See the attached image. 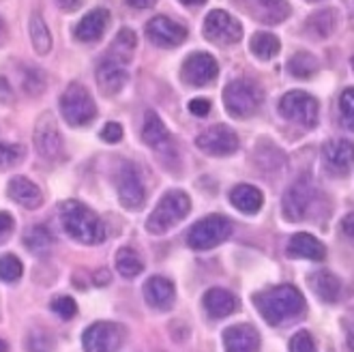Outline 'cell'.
I'll use <instances>...</instances> for the list:
<instances>
[{"label":"cell","mask_w":354,"mask_h":352,"mask_svg":"<svg viewBox=\"0 0 354 352\" xmlns=\"http://www.w3.org/2000/svg\"><path fill=\"white\" fill-rule=\"evenodd\" d=\"M309 3H316V0H309Z\"/></svg>","instance_id":"cell-53"},{"label":"cell","mask_w":354,"mask_h":352,"mask_svg":"<svg viewBox=\"0 0 354 352\" xmlns=\"http://www.w3.org/2000/svg\"><path fill=\"white\" fill-rule=\"evenodd\" d=\"M116 194L120 204L127 211H140L147 200V189H144L142 176L133 163H122L116 174Z\"/></svg>","instance_id":"cell-10"},{"label":"cell","mask_w":354,"mask_h":352,"mask_svg":"<svg viewBox=\"0 0 354 352\" xmlns=\"http://www.w3.org/2000/svg\"><path fill=\"white\" fill-rule=\"evenodd\" d=\"M13 99H15L13 86L9 84V80L5 75H0V103H5V106H11Z\"/></svg>","instance_id":"cell-44"},{"label":"cell","mask_w":354,"mask_h":352,"mask_svg":"<svg viewBox=\"0 0 354 352\" xmlns=\"http://www.w3.org/2000/svg\"><path fill=\"white\" fill-rule=\"evenodd\" d=\"M279 114L286 120L295 122V125H301L305 129H314L318 125L320 106L309 93L290 91L279 101Z\"/></svg>","instance_id":"cell-7"},{"label":"cell","mask_w":354,"mask_h":352,"mask_svg":"<svg viewBox=\"0 0 354 352\" xmlns=\"http://www.w3.org/2000/svg\"><path fill=\"white\" fill-rule=\"evenodd\" d=\"M127 5L131 9H153L157 5V0H127Z\"/></svg>","instance_id":"cell-47"},{"label":"cell","mask_w":354,"mask_h":352,"mask_svg":"<svg viewBox=\"0 0 354 352\" xmlns=\"http://www.w3.org/2000/svg\"><path fill=\"white\" fill-rule=\"evenodd\" d=\"M147 35L157 48H176L187 39L185 26L176 24L174 19L165 15H157L151 19L147 24Z\"/></svg>","instance_id":"cell-16"},{"label":"cell","mask_w":354,"mask_h":352,"mask_svg":"<svg viewBox=\"0 0 354 352\" xmlns=\"http://www.w3.org/2000/svg\"><path fill=\"white\" fill-rule=\"evenodd\" d=\"M339 110H342V116H344V125L350 131H354V89H348V91L342 93Z\"/></svg>","instance_id":"cell-40"},{"label":"cell","mask_w":354,"mask_h":352,"mask_svg":"<svg viewBox=\"0 0 354 352\" xmlns=\"http://www.w3.org/2000/svg\"><path fill=\"white\" fill-rule=\"evenodd\" d=\"M58 106H60L62 118H65L67 125L71 127H86L97 116V106H95L93 95L82 84H77V82H73V84L65 89V93L60 95Z\"/></svg>","instance_id":"cell-4"},{"label":"cell","mask_w":354,"mask_h":352,"mask_svg":"<svg viewBox=\"0 0 354 352\" xmlns=\"http://www.w3.org/2000/svg\"><path fill=\"white\" fill-rule=\"evenodd\" d=\"M225 352H258L260 333L252 324H234L223 331Z\"/></svg>","instance_id":"cell-18"},{"label":"cell","mask_w":354,"mask_h":352,"mask_svg":"<svg viewBox=\"0 0 354 352\" xmlns=\"http://www.w3.org/2000/svg\"><path fill=\"white\" fill-rule=\"evenodd\" d=\"M30 44L39 56H46L52 52V33L39 11L30 15Z\"/></svg>","instance_id":"cell-28"},{"label":"cell","mask_w":354,"mask_h":352,"mask_svg":"<svg viewBox=\"0 0 354 352\" xmlns=\"http://www.w3.org/2000/svg\"><path fill=\"white\" fill-rule=\"evenodd\" d=\"M342 230H344V234H346V237L354 239V211H352V213H348V215L342 219Z\"/></svg>","instance_id":"cell-46"},{"label":"cell","mask_w":354,"mask_h":352,"mask_svg":"<svg viewBox=\"0 0 354 352\" xmlns=\"http://www.w3.org/2000/svg\"><path fill=\"white\" fill-rule=\"evenodd\" d=\"M309 286L324 303H335L342 295V281L330 271H318L309 277Z\"/></svg>","instance_id":"cell-27"},{"label":"cell","mask_w":354,"mask_h":352,"mask_svg":"<svg viewBox=\"0 0 354 352\" xmlns=\"http://www.w3.org/2000/svg\"><path fill=\"white\" fill-rule=\"evenodd\" d=\"M26 157V149L22 144H7L0 142V170H11Z\"/></svg>","instance_id":"cell-35"},{"label":"cell","mask_w":354,"mask_h":352,"mask_svg":"<svg viewBox=\"0 0 354 352\" xmlns=\"http://www.w3.org/2000/svg\"><path fill=\"white\" fill-rule=\"evenodd\" d=\"M116 271L127 279L138 277L144 271V262H142L140 254L136 250H131V247H120L116 252Z\"/></svg>","instance_id":"cell-31"},{"label":"cell","mask_w":354,"mask_h":352,"mask_svg":"<svg viewBox=\"0 0 354 352\" xmlns=\"http://www.w3.org/2000/svg\"><path fill=\"white\" fill-rule=\"evenodd\" d=\"M254 303L260 316L270 324L277 326L290 318L299 316L305 309V299L295 286H275L254 295Z\"/></svg>","instance_id":"cell-2"},{"label":"cell","mask_w":354,"mask_h":352,"mask_svg":"<svg viewBox=\"0 0 354 352\" xmlns=\"http://www.w3.org/2000/svg\"><path fill=\"white\" fill-rule=\"evenodd\" d=\"M127 63H122V60L118 58H112V56H106L101 60V63L97 65V71H95V77H97V84H99V91L103 95H118L124 84H127V67H124Z\"/></svg>","instance_id":"cell-15"},{"label":"cell","mask_w":354,"mask_h":352,"mask_svg":"<svg viewBox=\"0 0 354 352\" xmlns=\"http://www.w3.org/2000/svg\"><path fill=\"white\" fill-rule=\"evenodd\" d=\"M32 140H35L37 153L44 159L54 161V159H58L62 155V136H60L58 122H56L52 112H41L39 114V118L35 120Z\"/></svg>","instance_id":"cell-9"},{"label":"cell","mask_w":354,"mask_h":352,"mask_svg":"<svg viewBox=\"0 0 354 352\" xmlns=\"http://www.w3.org/2000/svg\"><path fill=\"white\" fill-rule=\"evenodd\" d=\"M138 46V37L131 28H120L116 39L112 41V46H110V54L112 58H118L122 60V63H129L131 56H133V50Z\"/></svg>","instance_id":"cell-33"},{"label":"cell","mask_w":354,"mask_h":352,"mask_svg":"<svg viewBox=\"0 0 354 352\" xmlns=\"http://www.w3.org/2000/svg\"><path fill=\"white\" fill-rule=\"evenodd\" d=\"M22 86H24V91H26L28 95L39 97L41 93L46 91V77H44V73H41L37 67H35V69H28V71L24 73Z\"/></svg>","instance_id":"cell-38"},{"label":"cell","mask_w":354,"mask_h":352,"mask_svg":"<svg viewBox=\"0 0 354 352\" xmlns=\"http://www.w3.org/2000/svg\"><path fill=\"white\" fill-rule=\"evenodd\" d=\"M290 352H316V342L307 331H299V333L290 340Z\"/></svg>","instance_id":"cell-41"},{"label":"cell","mask_w":354,"mask_h":352,"mask_svg":"<svg viewBox=\"0 0 354 352\" xmlns=\"http://www.w3.org/2000/svg\"><path fill=\"white\" fill-rule=\"evenodd\" d=\"M204 35L208 41L213 44H223V46H230L236 44L243 37V26L236 17H232L227 11L223 9H215L206 15L204 19Z\"/></svg>","instance_id":"cell-12"},{"label":"cell","mask_w":354,"mask_h":352,"mask_svg":"<svg viewBox=\"0 0 354 352\" xmlns=\"http://www.w3.org/2000/svg\"><path fill=\"white\" fill-rule=\"evenodd\" d=\"M335 26H337V11L335 9H322L314 15H309L307 19V30L314 35V37H330L335 33Z\"/></svg>","instance_id":"cell-30"},{"label":"cell","mask_w":354,"mask_h":352,"mask_svg":"<svg viewBox=\"0 0 354 352\" xmlns=\"http://www.w3.org/2000/svg\"><path fill=\"white\" fill-rule=\"evenodd\" d=\"M288 71L299 80H307L318 71V60L309 52H297L288 63Z\"/></svg>","instance_id":"cell-34"},{"label":"cell","mask_w":354,"mask_h":352,"mask_svg":"<svg viewBox=\"0 0 354 352\" xmlns=\"http://www.w3.org/2000/svg\"><path fill=\"white\" fill-rule=\"evenodd\" d=\"M223 106L234 118H249L262 106V91L252 80H232L223 89Z\"/></svg>","instance_id":"cell-5"},{"label":"cell","mask_w":354,"mask_h":352,"mask_svg":"<svg viewBox=\"0 0 354 352\" xmlns=\"http://www.w3.org/2000/svg\"><path fill=\"white\" fill-rule=\"evenodd\" d=\"M124 331L120 324L101 320L91 324L84 333H82V348L84 352H116L122 346Z\"/></svg>","instance_id":"cell-8"},{"label":"cell","mask_w":354,"mask_h":352,"mask_svg":"<svg viewBox=\"0 0 354 352\" xmlns=\"http://www.w3.org/2000/svg\"><path fill=\"white\" fill-rule=\"evenodd\" d=\"M192 211V200L185 192L172 189L165 194L159 204L155 206V211L147 219V230L151 234H165L172 230L174 225H178Z\"/></svg>","instance_id":"cell-3"},{"label":"cell","mask_w":354,"mask_h":352,"mask_svg":"<svg viewBox=\"0 0 354 352\" xmlns=\"http://www.w3.org/2000/svg\"><path fill=\"white\" fill-rule=\"evenodd\" d=\"M54 243V237L52 232L48 230L46 225H30L28 230L24 232V247L28 252L37 254V256H44L50 252V247Z\"/></svg>","instance_id":"cell-29"},{"label":"cell","mask_w":354,"mask_h":352,"mask_svg":"<svg viewBox=\"0 0 354 352\" xmlns=\"http://www.w3.org/2000/svg\"><path fill=\"white\" fill-rule=\"evenodd\" d=\"M7 194L15 204L24 206L28 211H35L44 204V192L39 189L37 183L26 176H13L7 185Z\"/></svg>","instance_id":"cell-19"},{"label":"cell","mask_w":354,"mask_h":352,"mask_svg":"<svg viewBox=\"0 0 354 352\" xmlns=\"http://www.w3.org/2000/svg\"><path fill=\"white\" fill-rule=\"evenodd\" d=\"M202 305L211 318H225L239 309V299L223 288H211L202 297Z\"/></svg>","instance_id":"cell-22"},{"label":"cell","mask_w":354,"mask_h":352,"mask_svg":"<svg viewBox=\"0 0 354 352\" xmlns=\"http://www.w3.org/2000/svg\"><path fill=\"white\" fill-rule=\"evenodd\" d=\"M28 352H52L54 348V337L44 328H32L28 335Z\"/></svg>","instance_id":"cell-37"},{"label":"cell","mask_w":354,"mask_h":352,"mask_svg":"<svg viewBox=\"0 0 354 352\" xmlns=\"http://www.w3.org/2000/svg\"><path fill=\"white\" fill-rule=\"evenodd\" d=\"M50 309L54 314H58L62 320H71L77 314V303L71 297H58L50 303Z\"/></svg>","instance_id":"cell-39"},{"label":"cell","mask_w":354,"mask_h":352,"mask_svg":"<svg viewBox=\"0 0 354 352\" xmlns=\"http://www.w3.org/2000/svg\"><path fill=\"white\" fill-rule=\"evenodd\" d=\"M249 50L254 52V56H258L260 60H270V58H275L281 50V44H279V39L275 35H270V33H256L252 37V41H249Z\"/></svg>","instance_id":"cell-32"},{"label":"cell","mask_w":354,"mask_h":352,"mask_svg":"<svg viewBox=\"0 0 354 352\" xmlns=\"http://www.w3.org/2000/svg\"><path fill=\"white\" fill-rule=\"evenodd\" d=\"M82 0H56V5L62 9V11H75L80 7Z\"/></svg>","instance_id":"cell-48"},{"label":"cell","mask_w":354,"mask_h":352,"mask_svg":"<svg viewBox=\"0 0 354 352\" xmlns=\"http://www.w3.org/2000/svg\"><path fill=\"white\" fill-rule=\"evenodd\" d=\"M196 147L211 157H227V155H234L241 144H239V136L234 133V129L219 122V125L208 127L206 131L198 136Z\"/></svg>","instance_id":"cell-11"},{"label":"cell","mask_w":354,"mask_h":352,"mask_svg":"<svg viewBox=\"0 0 354 352\" xmlns=\"http://www.w3.org/2000/svg\"><path fill=\"white\" fill-rule=\"evenodd\" d=\"M252 11L264 24H279L292 9L288 0H252Z\"/></svg>","instance_id":"cell-26"},{"label":"cell","mask_w":354,"mask_h":352,"mask_svg":"<svg viewBox=\"0 0 354 352\" xmlns=\"http://www.w3.org/2000/svg\"><path fill=\"white\" fill-rule=\"evenodd\" d=\"M0 352H9V344L5 340H0Z\"/></svg>","instance_id":"cell-52"},{"label":"cell","mask_w":354,"mask_h":352,"mask_svg":"<svg viewBox=\"0 0 354 352\" xmlns=\"http://www.w3.org/2000/svg\"><path fill=\"white\" fill-rule=\"evenodd\" d=\"M352 67H354V58H352Z\"/></svg>","instance_id":"cell-54"},{"label":"cell","mask_w":354,"mask_h":352,"mask_svg":"<svg viewBox=\"0 0 354 352\" xmlns=\"http://www.w3.org/2000/svg\"><path fill=\"white\" fill-rule=\"evenodd\" d=\"M217 73H219L217 60H215L211 54H206V52H196V54H192V56L183 63L180 77H183L189 86L200 89V86L211 84V82L217 77Z\"/></svg>","instance_id":"cell-14"},{"label":"cell","mask_w":354,"mask_h":352,"mask_svg":"<svg viewBox=\"0 0 354 352\" xmlns=\"http://www.w3.org/2000/svg\"><path fill=\"white\" fill-rule=\"evenodd\" d=\"M288 256L290 258H305V260H324L326 256V247L309 232H299L290 239L288 243Z\"/></svg>","instance_id":"cell-23"},{"label":"cell","mask_w":354,"mask_h":352,"mask_svg":"<svg viewBox=\"0 0 354 352\" xmlns=\"http://www.w3.org/2000/svg\"><path fill=\"white\" fill-rule=\"evenodd\" d=\"M13 228H15L13 215L7 211H0V245L9 241V237L13 234Z\"/></svg>","instance_id":"cell-42"},{"label":"cell","mask_w":354,"mask_h":352,"mask_svg":"<svg viewBox=\"0 0 354 352\" xmlns=\"http://www.w3.org/2000/svg\"><path fill=\"white\" fill-rule=\"evenodd\" d=\"M324 161L328 165V170L335 174H350L354 168V144L350 140H330L324 144L322 149Z\"/></svg>","instance_id":"cell-17"},{"label":"cell","mask_w":354,"mask_h":352,"mask_svg":"<svg viewBox=\"0 0 354 352\" xmlns=\"http://www.w3.org/2000/svg\"><path fill=\"white\" fill-rule=\"evenodd\" d=\"M189 112L194 116H206L211 112V101L208 99H192L189 101Z\"/></svg>","instance_id":"cell-45"},{"label":"cell","mask_w":354,"mask_h":352,"mask_svg":"<svg viewBox=\"0 0 354 352\" xmlns=\"http://www.w3.org/2000/svg\"><path fill=\"white\" fill-rule=\"evenodd\" d=\"M180 3H185V5H202V3H206V0H180Z\"/></svg>","instance_id":"cell-51"},{"label":"cell","mask_w":354,"mask_h":352,"mask_svg":"<svg viewBox=\"0 0 354 352\" xmlns=\"http://www.w3.org/2000/svg\"><path fill=\"white\" fill-rule=\"evenodd\" d=\"M348 348L354 352V326L350 328V333H348Z\"/></svg>","instance_id":"cell-50"},{"label":"cell","mask_w":354,"mask_h":352,"mask_svg":"<svg viewBox=\"0 0 354 352\" xmlns=\"http://www.w3.org/2000/svg\"><path fill=\"white\" fill-rule=\"evenodd\" d=\"M0 28H3V24H0Z\"/></svg>","instance_id":"cell-55"},{"label":"cell","mask_w":354,"mask_h":352,"mask_svg":"<svg viewBox=\"0 0 354 352\" xmlns=\"http://www.w3.org/2000/svg\"><path fill=\"white\" fill-rule=\"evenodd\" d=\"M230 202L236 206V209L245 215H256L262 204H264V196L258 187H254V185H236V187L230 192Z\"/></svg>","instance_id":"cell-25"},{"label":"cell","mask_w":354,"mask_h":352,"mask_svg":"<svg viewBox=\"0 0 354 352\" xmlns=\"http://www.w3.org/2000/svg\"><path fill=\"white\" fill-rule=\"evenodd\" d=\"M22 273H24V266L17 256H13V254L0 256V279L7 281V284H13L22 277Z\"/></svg>","instance_id":"cell-36"},{"label":"cell","mask_w":354,"mask_h":352,"mask_svg":"<svg viewBox=\"0 0 354 352\" xmlns=\"http://www.w3.org/2000/svg\"><path fill=\"white\" fill-rule=\"evenodd\" d=\"M232 234V221L223 217V215H208L194 223V228L187 234V243H189L192 250L204 252V250H213V247L221 245L227 241Z\"/></svg>","instance_id":"cell-6"},{"label":"cell","mask_w":354,"mask_h":352,"mask_svg":"<svg viewBox=\"0 0 354 352\" xmlns=\"http://www.w3.org/2000/svg\"><path fill=\"white\" fill-rule=\"evenodd\" d=\"M142 140L149 144V147L163 151L170 144V131L163 125V120L159 118L157 112L149 110L144 114V127H142Z\"/></svg>","instance_id":"cell-24"},{"label":"cell","mask_w":354,"mask_h":352,"mask_svg":"<svg viewBox=\"0 0 354 352\" xmlns=\"http://www.w3.org/2000/svg\"><path fill=\"white\" fill-rule=\"evenodd\" d=\"M108 24H110V11L108 9H93L77 22L75 39L82 41V44H93V41H99L103 37V33H106Z\"/></svg>","instance_id":"cell-20"},{"label":"cell","mask_w":354,"mask_h":352,"mask_svg":"<svg viewBox=\"0 0 354 352\" xmlns=\"http://www.w3.org/2000/svg\"><path fill=\"white\" fill-rule=\"evenodd\" d=\"M144 299H147V303L153 309L165 312V309H170L174 305V299H176L174 284L161 275H155L144 284Z\"/></svg>","instance_id":"cell-21"},{"label":"cell","mask_w":354,"mask_h":352,"mask_svg":"<svg viewBox=\"0 0 354 352\" xmlns=\"http://www.w3.org/2000/svg\"><path fill=\"white\" fill-rule=\"evenodd\" d=\"M58 217L62 230L82 245H99L106 241V225L86 204L77 200H65L58 209Z\"/></svg>","instance_id":"cell-1"},{"label":"cell","mask_w":354,"mask_h":352,"mask_svg":"<svg viewBox=\"0 0 354 352\" xmlns=\"http://www.w3.org/2000/svg\"><path fill=\"white\" fill-rule=\"evenodd\" d=\"M316 187L309 178H299L283 196V215L288 221H303L314 204Z\"/></svg>","instance_id":"cell-13"},{"label":"cell","mask_w":354,"mask_h":352,"mask_svg":"<svg viewBox=\"0 0 354 352\" xmlns=\"http://www.w3.org/2000/svg\"><path fill=\"white\" fill-rule=\"evenodd\" d=\"M110 281V273L106 271V268H101V271L95 273V284L101 286V284H108Z\"/></svg>","instance_id":"cell-49"},{"label":"cell","mask_w":354,"mask_h":352,"mask_svg":"<svg viewBox=\"0 0 354 352\" xmlns=\"http://www.w3.org/2000/svg\"><path fill=\"white\" fill-rule=\"evenodd\" d=\"M101 140L108 142V144L120 142L122 140V127L118 125V122H108V125L101 129Z\"/></svg>","instance_id":"cell-43"}]
</instances>
